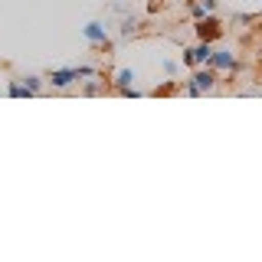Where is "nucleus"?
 Returning a JSON list of instances; mask_svg holds the SVG:
<instances>
[{
  "mask_svg": "<svg viewBox=\"0 0 262 262\" xmlns=\"http://www.w3.org/2000/svg\"><path fill=\"white\" fill-rule=\"evenodd\" d=\"M216 82H220L216 72H213L210 66H200V69H196L190 79H184V92L193 95V98H196V95H210L213 89H216Z\"/></svg>",
  "mask_w": 262,
  "mask_h": 262,
  "instance_id": "obj_1",
  "label": "nucleus"
},
{
  "mask_svg": "<svg viewBox=\"0 0 262 262\" xmlns=\"http://www.w3.org/2000/svg\"><path fill=\"white\" fill-rule=\"evenodd\" d=\"M207 66L216 76H236L239 72V59H236V53L233 49H210V59H207Z\"/></svg>",
  "mask_w": 262,
  "mask_h": 262,
  "instance_id": "obj_2",
  "label": "nucleus"
},
{
  "mask_svg": "<svg viewBox=\"0 0 262 262\" xmlns=\"http://www.w3.org/2000/svg\"><path fill=\"white\" fill-rule=\"evenodd\" d=\"M223 36V23L216 20V16H200L196 20V39H203V43H216V39Z\"/></svg>",
  "mask_w": 262,
  "mask_h": 262,
  "instance_id": "obj_3",
  "label": "nucleus"
},
{
  "mask_svg": "<svg viewBox=\"0 0 262 262\" xmlns=\"http://www.w3.org/2000/svg\"><path fill=\"white\" fill-rule=\"evenodd\" d=\"M210 49H213V43H203V39H200L193 49H184V53H180V59H184V66H207Z\"/></svg>",
  "mask_w": 262,
  "mask_h": 262,
  "instance_id": "obj_4",
  "label": "nucleus"
},
{
  "mask_svg": "<svg viewBox=\"0 0 262 262\" xmlns=\"http://www.w3.org/2000/svg\"><path fill=\"white\" fill-rule=\"evenodd\" d=\"M82 33H85V39H89L92 46H98V49H112V39H108V33H105L102 23H89V27H82Z\"/></svg>",
  "mask_w": 262,
  "mask_h": 262,
  "instance_id": "obj_5",
  "label": "nucleus"
},
{
  "mask_svg": "<svg viewBox=\"0 0 262 262\" xmlns=\"http://www.w3.org/2000/svg\"><path fill=\"white\" fill-rule=\"evenodd\" d=\"M46 82H49L53 89H69L72 82H79V79H76V69H53Z\"/></svg>",
  "mask_w": 262,
  "mask_h": 262,
  "instance_id": "obj_6",
  "label": "nucleus"
},
{
  "mask_svg": "<svg viewBox=\"0 0 262 262\" xmlns=\"http://www.w3.org/2000/svg\"><path fill=\"white\" fill-rule=\"evenodd\" d=\"M135 69H118V76H115V85H118V92H121V89H131V85H135Z\"/></svg>",
  "mask_w": 262,
  "mask_h": 262,
  "instance_id": "obj_7",
  "label": "nucleus"
},
{
  "mask_svg": "<svg viewBox=\"0 0 262 262\" xmlns=\"http://www.w3.org/2000/svg\"><path fill=\"white\" fill-rule=\"evenodd\" d=\"M20 82L30 89V95H39V92H43V76H23Z\"/></svg>",
  "mask_w": 262,
  "mask_h": 262,
  "instance_id": "obj_8",
  "label": "nucleus"
},
{
  "mask_svg": "<svg viewBox=\"0 0 262 262\" xmlns=\"http://www.w3.org/2000/svg\"><path fill=\"white\" fill-rule=\"evenodd\" d=\"M7 92H10L13 98H30V89L23 85L20 79H10V85H7Z\"/></svg>",
  "mask_w": 262,
  "mask_h": 262,
  "instance_id": "obj_9",
  "label": "nucleus"
},
{
  "mask_svg": "<svg viewBox=\"0 0 262 262\" xmlns=\"http://www.w3.org/2000/svg\"><path fill=\"white\" fill-rule=\"evenodd\" d=\"M82 82H85V89H82L85 95H98L102 89H108V85H102V82H95V76H92V79H82Z\"/></svg>",
  "mask_w": 262,
  "mask_h": 262,
  "instance_id": "obj_10",
  "label": "nucleus"
},
{
  "mask_svg": "<svg viewBox=\"0 0 262 262\" xmlns=\"http://www.w3.org/2000/svg\"><path fill=\"white\" fill-rule=\"evenodd\" d=\"M92 76H98L95 66H76V79H79V82H82V79H92Z\"/></svg>",
  "mask_w": 262,
  "mask_h": 262,
  "instance_id": "obj_11",
  "label": "nucleus"
},
{
  "mask_svg": "<svg viewBox=\"0 0 262 262\" xmlns=\"http://www.w3.org/2000/svg\"><path fill=\"white\" fill-rule=\"evenodd\" d=\"M131 33H138V20H135V16H128V20L121 23V36H131Z\"/></svg>",
  "mask_w": 262,
  "mask_h": 262,
  "instance_id": "obj_12",
  "label": "nucleus"
},
{
  "mask_svg": "<svg viewBox=\"0 0 262 262\" xmlns=\"http://www.w3.org/2000/svg\"><path fill=\"white\" fill-rule=\"evenodd\" d=\"M170 92H177V85H174V82H167V85L154 89V95H170Z\"/></svg>",
  "mask_w": 262,
  "mask_h": 262,
  "instance_id": "obj_13",
  "label": "nucleus"
},
{
  "mask_svg": "<svg viewBox=\"0 0 262 262\" xmlns=\"http://www.w3.org/2000/svg\"><path fill=\"white\" fill-rule=\"evenodd\" d=\"M164 72H167V76H177V62H164Z\"/></svg>",
  "mask_w": 262,
  "mask_h": 262,
  "instance_id": "obj_14",
  "label": "nucleus"
}]
</instances>
